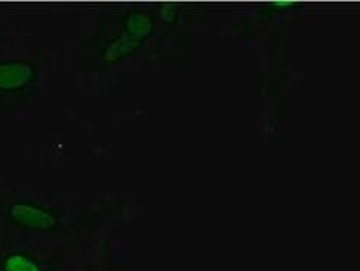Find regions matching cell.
I'll return each instance as SVG.
<instances>
[{"label":"cell","instance_id":"cell-1","mask_svg":"<svg viewBox=\"0 0 360 271\" xmlns=\"http://www.w3.org/2000/svg\"><path fill=\"white\" fill-rule=\"evenodd\" d=\"M9 218L21 227L32 229V231H51L59 225L58 218L50 211L44 210L34 204L15 202L9 206L8 210Z\"/></svg>","mask_w":360,"mask_h":271},{"label":"cell","instance_id":"cell-2","mask_svg":"<svg viewBox=\"0 0 360 271\" xmlns=\"http://www.w3.org/2000/svg\"><path fill=\"white\" fill-rule=\"evenodd\" d=\"M35 77V68L27 62L6 60L0 64V91L13 92L27 86Z\"/></svg>","mask_w":360,"mask_h":271},{"label":"cell","instance_id":"cell-3","mask_svg":"<svg viewBox=\"0 0 360 271\" xmlns=\"http://www.w3.org/2000/svg\"><path fill=\"white\" fill-rule=\"evenodd\" d=\"M141 44H142L141 39L134 38L133 35H130L129 32H125L124 30V32L118 38H115L112 43L105 47V50L103 51L101 59L105 65L116 64V62H120L124 58L131 55L133 51L139 48Z\"/></svg>","mask_w":360,"mask_h":271},{"label":"cell","instance_id":"cell-4","mask_svg":"<svg viewBox=\"0 0 360 271\" xmlns=\"http://www.w3.org/2000/svg\"><path fill=\"white\" fill-rule=\"evenodd\" d=\"M125 32H129L134 38L143 41L153 34L154 18L145 11H131L125 18Z\"/></svg>","mask_w":360,"mask_h":271},{"label":"cell","instance_id":"cell-5","mask_svg":"<svg viewBox=\"0 0 360 271\" xmlns=\"http://www.w3.org/2000/svg\"><path fill=\"white\" fill-rule=\"evenodd\" d=\"M4 270L5 271H44L38 264V260L20 252L11 253L5 258Z\"/></svg>","mask_w":360,"mask_h":271},{"label":"cell","instance_id":"cell-6","mask_svg":"<svg viewBox=\"0 0 360 271\" xmlns=\"http://www.w3.org/2000/svg\"><path fill=\"white\" fill-rule=\"evenodd\" d=\"M176 13H178V9L171 5H166L160 9V15L165 22H172V20L176 17Z\"/></svg>","mask_w":360,"mask_h":271},{"label":"cell","instance_id":"cell-7","mask_svg":"<svg viewBox=\"0 0 360 271\" xmlns=\"http://www.w3.org/2000/svg\"><path fill=\"white\" fill-rule=\"evenodd\" d=\"M295 4H292V2H273V4H270V6L271 8H290V6H294Z\"/></svg>","mask_w":360,"mask_h":271}]
</instances>
